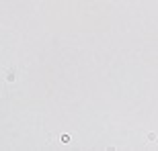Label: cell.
<instances>
[{
    "instance_id": "1",
    "label": "cell",
    "mask_w": 158,
    "mask_h": 151,
    "mask_svg": "<svg viewBox=\"0 0 158 151\" xmlns=\"http://www.w3.org/2000/svg\"><path fill=\"white\" fill-rule=\"evenodd\" d=\"M2 76H4L6 82H15V80H17V68H8Z\"/></svg>"
}]
</instances>
